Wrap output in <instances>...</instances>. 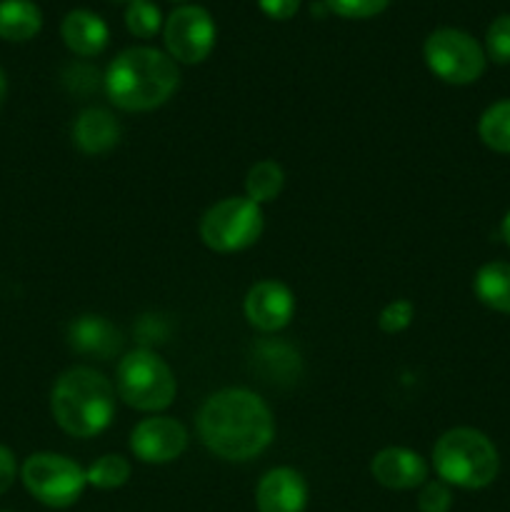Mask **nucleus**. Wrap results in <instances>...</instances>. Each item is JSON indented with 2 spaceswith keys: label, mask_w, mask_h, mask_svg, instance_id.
Segmentation results:
<instances>
[{
  "label": "nucleus",
  "mask_w": 510,
  "mask_h": 512,
  "mask_svg": "<svg viewBox=\"0 0 510 512\" xmlns=\"http://www.w3.org/2000/svg\"><path fill=\"white\" fill-rule=\"evenodd\" d=\"M198 435L205 448L230 463H248L270 448L275 420L260 395L225 388L210 395L198 413Z\"/></svg>",
  "instance_id": "obj_1"
},
{
  "label": "nucleus",
  "mask_w": 510,
  "mask_h": 512,
  "mask_svg": "<svg viewBox=\"0 0 510 512\" xmlns=\"http://www.w3.org/2000/svg\"><path fill=\"white\" fill-rule=\"evenodd\" d=\"M180 83L178 65L155 48H128L115 55L103 75L110 103L128 113L160 108Z\"/></svg>",
  "instance_id": "obj_2"
},
{
  "label": "nucleus",
  "mask_w": 510,
  "mask_h": 512,
  "mask_svg": "<svg viewBox=\"0 0 510 512\" xmlns=\"http://www.w3.org/2000/svg\"><path fill=\"white\" fill-rule=\"evenodd\" d=\"M50 413L63 433L95 438L113 423L115 385L88 365L68 368L50 390Z\"/></svg>",
  "instance_id": "obj_3"
},
{
  "label": "nucleus",
  "mask_w": 510,
  "mask_h": 512,
  "mask_svg": "<svg viewBox=\"0 0 510 512\" xmlns=\"http://www.w3.org/2000/svg\"><path fill=\"white\" fill-rule=\"evenodd\" d=\"M433 465L443 483L480 490L498 478L500 458L485 433L475 428H453L435 443Z\"/></svg>",
  "instance_id": "obj_4"
},
{
  "label": "nucleus",
  "mask_w": 510,
  "mask_h": 512,
  "mask_svg": "<svg viewBox=\"0 0 510 512\" xmlns=\"http://www.w3.org/2000/svg\"><path fill=\"white\" fill-rule=\"evenodd\" d=\"M115 393L140 413H160L173 405L178 383L170 365L158 353L138 348L120 358L115 370Z\"/></svg>",
  "instance_id": "obj_5"
},
{
  "label": "nucleus",
  "mask_w": 510,
  "mask_h": 512,
  "mask_svg": "<svg viewBox=\"0 0 510 512\" xmlns=\"http://www.w3.org/2000/svg\"><path fill=\"white\" fill-rule=\"evenodd\" d=\"M265 228L263 208L245 195L210 205L200 218V238L215 253H240L260 240Z\"/></svg>",
  "instance_id": "obj_6"
},
{
  "label": "nucleus",
  "mask_w": 510,
  "mask_h": 512,
  "mask_svg": "<svg viewBox=\"0 0 510 512\" xmlns=\"http://www.w3.org/2000/svg\"><path fill=\"white\" fill-rule=\"evenodd\" d=\"M20 480L38 503L55 510L78 503L88 485L85 470L68 455L58 453H33L30 458H25L23 468H20Z\"/></svg>",
  "instance_id": "obj_7"
},
{
  "label": "nucleus",
  "mask_w": 510,
  "mask_h": 512,
  "mask_svg": "<svg viewBox=\"0 0 510 512\" xmlns=\"http://www.w3.org/2000/svg\"><path fill=\"white\" fill-rule=\"evenodd\" d=\"M425 63L443 83L470 85L483 75L485 50L473 35L458 28H438L425 38Z\"/></svg>",
  "instance_id": "obj_8"
},
{
  "label": "nucleus",
  "mask_w": 510,
  "mask_h": 512,
  "mask_svg": "<svg viewBox=\"0 0 510 512\" xmlns=\"http://www.w3.org/2000/svg\"><path fill=\"white\" fill-rule=\"evenodd\" d=\"M165 48L178 63H200L215 45V23L200 5H180L165 20Z\"/></svg>",
  "instance_id": "obj_9"
},
{
  "label": "nucleus",
  "mask_w": 510,
  "mask_h": 512,
  "mask_svg": "<svg viewBox=\"0 0 510 512\" xmlns=\"http://www.w3.org/2000/svg\"><path fill=\"white\" fill-rule=\"evenodd\" d=\"M185 448H188V430L168 415L140 420L130 433V450L140 463H173L185 453Z\"/></svg>",
  "instance_id": "obj_10"
},
{
  "label": "nucleus",
  "mask_w": 510,
  "mask_h": 512,
  "mask_svg": "<svg viewBox=\"0 0 510 512\" xmlns=\"http://www.w3.org/2000/svg\"><path fill=\"white\" fill-rule=\"evenodd\" d=\"M243 313L248 323L260 333H278L293 320V290L280 280H258L245 293Z\"/></svg>",
  "instance_id": "obj_11"
},
{
  "label": "nucleus",
  "mask_w": 510,
  "mask_h": 512,
  "mask_svg": "<svg viewBox=\"0 0 510 512\" xmlns=\"http://www.w3.org/2000/svg\"><path fill=\"white\" fill-rule=\"evenodd\" d=\"M258 512H305L308 483L293 468H273L260 478L255 488Z\"/></svg>",
  "instance_id": "obj_12"
},
{
  "label": "nucleus",
  "mask_w": 510,
  "mask_h": 512,
  "mask_svg": "<svg viewBox=\"0 0 510 512\" xmlns=\"http://www.w3.org/2000/svg\"><path fill=\"white\" fill-rule=\"evenodd\" d=\"M370 473L388 490H415L428 483V463L408 448L380 450L370 463Z\"/></svg>",
  "instance_id": "obj_13"
},
{
  "label": "nucleus",
  "mask_w": 510,
  "mask_h": 512,
  "mask_svg": "<svg viewBox=\"0 0 510 512\" xmlns=\"http://www.w3.org/2000/svg\"><path fill=\"white\" fill-rule=\"evenodd\" d=\"M68 343L75 353L110 360L123 350V333L103 315H80L68 325Z\"/></svg>",
  "instance_id": "obj_14"
},
{
  "label": "nucleus",
  "mask_w": 510,
  "mask_h": 512,
  "mask_svg": "<svg viewBox=\"0 0 510 512\" xmlns=\"http://www.w3.org/2000/svg\"><path fill=\"white\" fill-rule=\"evenodd\" d=\"M250 363H253V370L263 375V380L275 385H293L303 373L298 350L275 338L258 340L250 353Z\"/></svg>",
  "instance_id": "obj_15"
},
{
  "label": "nucleus",
  "mask_w": 510,
  "mask_h": 512,
  "mask_svg": "<svg viewBox=\"0 0 510 512\" xmlns=\"http://www.w3.org/2000/svg\"><path fill=\"white\" fill-rule=\"evenodd\" d=\"M120 123L105 108H85L73 123V143L85 155H103L120 143Z\"/></svg>",
  "instance_id": "obj_16"
},
{
  "label": "nucleus",
  "mask_w": 510,
  "mask_h": 512,
  "mask_svg": "<svg viewBox=\"0 0 510 512\" xmlns=\"http://www.w3.org/2000/svg\"><path fill=\"white\" fill-rule=\"evenodd\" d=\"M60 35H63L65 45L83 58L103 53L110 40L105 20L85 8H75L65 15L63 23H60Z\"/></svg>",
  "instance_id": "obj_17"
},
{
  "label": "nucleus",
  "mask_w": 510,
  "mask_h": 512,
  "mask_svg": "<svg viewBox=\"0 0 510 512\" xmlns=\"http://www.w3.org/2000/svg\"><path fill=\"white\" fill-rule=\"evenodd\" d=\"M43 28V13L33 0H0V38L25 43Z\"/></svg>",
  "instance_id": "obj_18"
},
{
  "label": "nucleus",
  "mask_w": 510,
  "mask_h": 512,
  "mask_svg": "<svg viewBox=\"0 0 510 512\" xmlns=\"http://www.w3.org/2000/svg\"><path fill=\"white\" fill-rule=\"evenodd\" d=\"M473 290L490 310L510 315V263H485L475 273Z\"/></svg>",
  "instance_id": "obj_19"
},
{
  "label": "nucleus",
  "mask_w": 510,
  "mask_h": 512,
  "mask_svg": "<svg viewBox=\"0 0 510 512\" xmlns=\"http://www.w3.org/2000/svg\"><path fill=\"white\" fill-rule=\"evenodd\" d=\"M285 188V173L275 160H258L250 165L245 175V198L258 203L263 208L265 203H273Z\"/></svg>",
  "instance_id": "obj_20"
},
{
  "label": "nucleus",
  "mask_w": 510,
  "mask_h": 512,
  "mask_svg": "<svg viewBox=\"0 0 510 512\" xmlns=\"http://www.w3.org/2000/svg\"><path fill=\"white\" fill-rule=\"evenodd\" d=\"M478 135L495 153H510V100H500L480 115Z\"/></svg>",
  "instance_id": "obj_21"
},
{
  "label": "nucleus",
  "mask_w": 510,
  "mask_h": 512,
  "mask_svg": "<svg viewBox=\"0 0 510 512\" xmlns=\"http://www.w3.org/2000/svg\"><path fill=\"white\" fill-rule=\"evenodd\" d=\"M88 485L98 490H115L123 488L130 480V463L123 455H103L85 470Z\"/></svg>",
  "instance_id": "obj_22"
},
{
  "label": "nucleus",
  "mask_w": 510,
  "mask_h": 512,
  "mask_svg": "<svg viewBox=\"0 0 510 512\" xmlns=\"http://www.w3.org/2000/svg\"><path fill=\"white\" fill-rule=\"evenodd\" d=\"M125 25L133 35L138 38H153L155 33L163 25V18H160V8L150 0H133L125 10Z\"/></svg>",
  "instance_id": "obj_23"
},
{
  "label": "nucleus",
  "mask_w": 510,
  "mask_h": 512,
  "mask_svg": "<svg viewBox=\"0 0 510 512\" xmlns=\"http://www.w3.org/2000/svg\"><path fill=\"white\" fill-rule=\"evenodd\" d=\"M485 53L493 63H510V15H498L485 33Z\"/></svg>",
  "instance_id": "obj_24"
},
{
  "label": "nucleus",
  "mask_w": 510,
  "mask_h": 512,
  "mask_svg": "<svg viewBox=\"0 0 510 512\" xmlns=\"http://www.w3.org/2000/svg\"><path fill=\"white\" fill-rule=\"evenodd\" d=\"M413 318H415V308L410 300H393V303H388L383 310H380L378 325L383 333L398 335L410 328Z\"/></svg>",
  "instance_id": "obj_25"
},
{
  "label": "nucleus",
  "mask_w": 510,
  "mask_h": 512,
  "mask_svg": "<svg viewBox=\"0 0 510 512\" xmlns=\"http://www.w3.org/2000/svg\"><path fill=\"white\" fill-rule=\"evenodd\" d=\"M453 508V493L450 485L443 480H430L423 485L418 495V510L420 512H450Z\"/></svg>",
  "instance_id": "obj_26"
},
{
  "label": "nucleus",
  "mask_w": 510,
  "mask_h": 512,
  "mask_svg": "<svg viewBox=\"0 0 510 512\" xmlns=\"http://www.w3.org/2000/svg\"><path fill=\"white\" fill-rule=\"evenodd\" d=\"M325 5L343 18H373L388 8L390 0H325Z\"/></svg>",
  "instance_id": "obj_27"
},
{
  "label": "nucleus",
  "mask_w": 510,
  "mask_h": 512,
  "mask_svg": "<svg viewBox=\"0 0 510 512\" xmlns=\"http://www.w3.org/2000/svg\"><path fill=\"white\" fill-rule=\"evenodd\" d=\"M98 78V70H93L90 65H68V70L63 73L65 88L78 95H88L98 90Z\"/></svg>",
  "instance_id": "obj_28"
},
{
  "label": "nucleus",
  "mask_w": 510,
  "mask_h": 512,
  "mask_svg": "<svg viewBox=\"0 0 510 512\" xmlns=\"http://www.w3.org/2000/svg\"><path fill=\"white\" fill-rule=\"evenodd\" d=\"M168 323H165L160 315H143L135 325V335L143 343L145 350H150V345H158L168 340Z\"/></svg>",
  "instance_id": "obj_29"
},
{
  "label": "nucleus",
  "mask_w": 510,
  "mask_h": 512,
  "mask_svg": "<svg viewBox=\"0 0 510 512\" xmlns=\"http://www.w3.org/2000/svg\"><path fill=\"white\" fill-rule=\"evenodd\" d=\"M15 478H18V460L15 453L5 445H0V495L8 493L13 488Z\"/></svg>",
  "instance_id": "obj_30"
},
{
  "label": "nucleus",
  "mask_w": 510,
  "mask_h": 512,
  "mask_svg": "<svg viewBox=\"0 0 510 512\" xmlns=\"http://www.w3.org/2000/svg\"><path fill=\"white\" fill-rule=\"evenodd\" d=\"M260 10L275 20H288L298 13L300 0H258Z\"/></svg>",
  "instance_id": "obj_31"
},
{
  "label": "nucleus",
  "mask_w": 510,
  "mask_h": 512,
  "mask_svg": "<svg viewBox=\"0 0 510 512\" xmlns=\"http://www.w3.org/2000/svg\"><path fill=\"white\" fill-rule=\"evenodd\" d=\"M500 235H503V240L508 243V248H510V210L505 213L503 223H500Z\"/></svg>",
  "instance_id": "obj_32"
},
{
  "label": "nucleus",
  "mask_w": 510,
  "mask_h": 512,
  "mask_svg": "<svg viewBox=\"0 0 510 512\" xmlns=\"http://www.w3.org/2000/svg\"><path fill=\"white\" fill-rule=\"evenodd\" d=\"M5 98H8V78H5V70L0 68V108H3Z\"/></svg>",
  "instance_id": "obj_33"
},
{
  "label": "nucleus",
  "mask_w": 510,
  "mask_h": 512,
  "mask_svg": "<svg viewBox=\"0 0 510 512\" xmlns=\"http://www.w3.org/2000/svg\"><path fill=\"white\" fill-rule=\"evenodd\" d=\"M0 512H8V510H0Z\"/></svg>",
  "instance_id": "obj_34"
},
{
  "label": "nucleus",
  "mask_w": 510,
  "mask_h": 512,
  "mask_svg": "<svg viewBox=\"0 0 510 512\" xmlns=\"http://www.w3.org/2000/svg\"><path fill=\"white\" fill-rule=\"evenodd\" d=\"M130 3H133V0H130Z\"/></svg>",
  "instance_id": "obj_35"
}]
</instances>
